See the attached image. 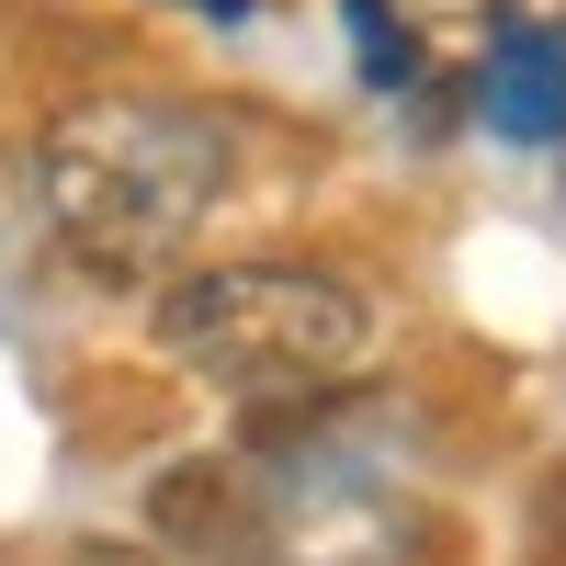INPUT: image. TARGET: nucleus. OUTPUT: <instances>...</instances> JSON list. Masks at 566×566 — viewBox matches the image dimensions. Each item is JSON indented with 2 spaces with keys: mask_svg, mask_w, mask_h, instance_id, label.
<instances>
[{
  "mask_svg": "<svg viewBox=\"0 0 566 566\" xmlns=\"http://www.w3.org/2000/svg\"><path fill=\"white\" fill-rule=\"evenodd\" d=\"M227 125L159 91H91L45 125L34 148V205L57 227V250L91 272H159L205 239L227 193Z\"/></svg>",
  "mask_w": 566,
  "mask_h": 566,
  "instance_id": "obj_1",
  "label": "nucleus"
},
{
  "mask_svg": "<svg viewBox=\"0 0 566 566\" xmlns=\"http://www.w3.org/2000/svg\"><path fill=\"white\" fill-rule=\"evenodd\" d=\"M148 533L193 566H261V453H205L148 488Z\"/></svg>",
  "mask_w": 566,
  "mask_h": 566,
  "instance_id": "obj_3",
  "label": "nucleus"
},
{
  "mask_svg": "<svg viewBox=\"0 0 566 566\" xmlns=\"http://www.w3.org/2000/svg\"><path fill=\"white\" fill-rule=\"evenodd\" d=\"M476 114L510 136V148H566V34L499 23L488 69H476Z\"/></svg>",
  "mask_w": 566,
  "mask_h": 566,
  "instance_id": "obj_4",
  "label": "nucleus"
},
{
  "mask_svg": "<svg viewBox=\"0 0 566 566\" xmlns=\"http://www.w3.org/2000/svg\"><path fill=\"white\" fill-rule=\"evenodd\" d=\"M193 12H216V23H239V12H250V0H193Z\"/></svg>",
  "mask_w": 566,
  "mask_h": 566,
  "instance_id": "obj_6",
  "label": "nucleus"
},
{
  "mask_svg": "<svg viewBox=\"0 0 566 566\" xmlns=\"http://www.w3.org/2000/svg\"><path fill=\"white\" fill-rule=\"evenodd\" d=\"M159 352L239 408H317L374 363V306L306 261H205L159 295Z\"/></svg>",
  "mask_w": 566,
  "mask_h": 566,
  "instance_id": "obj_2",
  "label": "nucleus"
},
{
  "mask_svg": "<svg viewBox=\"0 0 566 566\" xmlns=\"http://www.w3.org/2000/svg\"><path fill=\"white\" fill-rule=\"evenodd\" d=\"M352 45H363V69H374V91H397V80L419 69V45H408V23L386 12V0H352Z\"/></svg>",
  "mask_w": 566,
  "mask_h": 566,
  "instance_id": "obj_5",
  "label": "nucleus"
}]
</instances>
